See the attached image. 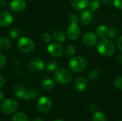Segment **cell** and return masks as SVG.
<instances>
[{"label": "cell", "instance_id": "obj_1", "mask_svg": "<svg viewBox=\"0 0 122 121\" xmlns=\"http://www.w3.org/2000/svg\"><path fill=\"white\" fill-rule=\"evenodd\" d=\"M98 52L103 56L105 57H110L114 54L116 48L112 42L109 39L107 38H102L97 43V45Z\"/></svg>", "mask_w": 122, "mask_h": 121}, {"label": "cell", "instance_id": "obj_2", "mask_svg": "<svg viewBox=\"0 0 122 121\" xmlns=\"http://www.w3.org/2000/svg\"><path fill=\"white\" fill-rule=\"evenodd\" d=\"M69 66L70 69L75 73L84 71L87 67V61L83 56H74L69 61Z\"/></svg>", "mask_w": 122, "mask_h": 121}, {"label": "cell", "instance_id": "obj_3", "mask_svg": "<svg viewBox=\"0 0 122 121\" xmlns=\"http://www.w3.org/2000/svg\"><path fill=\"white\" fill-rule=\"evenodd\" d=\"M73 78V76L71 71L65 68H58L54 74L55 81L61 85H66L69 83Z\"/></svg>", "mask_w": 122, "mask_h": 121}, {"label": "cell", "instance_id": "obj_4", "mask_svg": "<svg viewBox=\"0 0 122 121\" xmlns=\"http://www.w3.org/2000/svg\"><path fill=\"white\" fill-rule=\"evenodd\" d=\"M18 48L23 53H31L35 48L34 41L29 37L22 36L17 41Z\"/></svg>", "mask_w": 122, "mask_h": 121}, {"label": "cell", "instance_id": "obj_5", "mask_svg": "<svg viewBox=\"0 0 122 121\" xmlns=\"http://www.w3.org/2000/svg\"><path fill=\"white\" fill-rule=\"evenodd\" d=\"M1 108L4 113L10 115L14 113L18 109V103L14 98H7L2 102Z\"/></svg>", "mask_w": 122, "mask_h": 121}, {"label": "cell", "instance_id": "obj_6", "mask_svg": "<svg viewBox=\"0 0 122 121\" xmlns=\"http://www.w3.org/2000/svg\"><path fill=\"white\" fill-rule=\"evenodd\" d=\"M52 106V102L51 99L47 96H42L39 98L37 101L36 107L39 112L42 113H46L49 112Z\"/></svg>", "mask_w": 122, "mask_h": 121}, {"label": "cell", "instance_id": "obj_7", "mask_svg": "<svg viewBox=\"0 0 122 121\" xmlns=\"http://www.w3.org/2000/svg\"><path fill=\"white\" fill-rule=\"evenodd\" d=\"M28 68L31 71L38 73L42 71L44 69L45 63L42 59L39 58H34L30 60V61L29 62Z\"/></svg>", "mask_w": 122, "mask_h": 121}, {"label": "cell", "instance_id": "obj_8", "mask_svg": "<svg viewBox=\"0 0 122 121\" xmlns=\"http://www.w3.org/2000/svg\"><path fill=\"white\" fill-rule=\"evenodd\" d=\"M46 49L48 53L54 57H59L64 53V48L59 42L51 43Z\"/></svg>", "mask_w": 122, "mask_h": 121}, {"label": "cell", "instance_id": "obj_9", "mask_svg": "<svg viewBox=\"0 0 122 121\" xmlns=\"http://www.w3.org/2000/svg\"><path fill=\"white\" fill-rule=\"evenodd\" d=\"M26 6V3L25 0H11L9 3V9L14 12L19 14L22 12Z\"/></svg>", "mask_w": 122, "mask_h": 121}, {"label": "cell", "instance_id": "obj_10", "mask_svg": "<svg viewBox=\"0 0 122 121\" xmlns=\"http://www.w3.org/2000/svg\"><path fill=\"white\" fill-rule=\"evenodd\" d=\"M98 36L93 32H86L82 36V42L86 46H93L97 44Z\"/></svg>", "mask_w": 122, "mask_h": 121}, {"label": "cell", "instance_id": "obj_11", "mask_svg": "<svg viewBox=\"0 0 122 121\" xmlns=\"http://www.w3.org/2000/svg\"><path fill=\"white\" fill-rule=\"evenodd\" d=\"M81 30L77 24H71L66 29V36L71 40H75L79 38Z\"/></svg>", "mask_w": 122, "mask_h": 121}, {"label": "cell", "instance_id": "obj_12", "mask_svg": "<svg viewBox=\"0 0 122 121\" xmlns=\"http://www.w3.org/2000/svg\"><path fill=\"white\" fill-rule=\"evenodd\" d=\"M13 21V15L8 11H4L0 13V26H9L12 24Z\"/></svg>", "mask_w": 122, "mask_h": 121}, {"label": "cell", "instance_id": "obj_13", "mask_svg": "<svg viewBox=\"0 0 122 121\" xmlns=\"http://www.w3.org/2000/svg\"><path fill=\"white\" fill-rule=\"evenodd\" d=\"M88 80L85 77L80 76L77 78L74 82V88L78 92L84 91L88 87Z\"/></svg>", "mask_w": 122, "mask_h": 121}, {"label": "cell", "instance_id": "obj_14", "mask_svg": "<svg viewBox=\"0 0 122 121\" xmlns=\"http://www.w3.org/2000/svg\"><path fill=\"white\" fill-rule=\"evenodd\" d=\"M94 14L92 11L85 10L80 15V21L84 25L88 26L94 21Z\"/></svg>", "mask_w": 122, "mask_h": 121}, {"label": "cell", "instance_id": "obj_15", "mask_svg": "<svg viewBox=\"0 0 122 121\" xmlns=\"http://www.w3.org/2000/svg\"><path fill=\"white\" fill-rule=\"evenodd\" d=\"M89 0H70L71 7L76 11H81L88 6Z\"/></svg>", "mask_w": 122, "mask_h": 121}, {"label": "cell", "instance_id": "obj_16", "mask_svg": "<svg viewBox=\"0 0 122 121\" xmlns=\"http://www.w3.org/2000/svg\"><path fill=\"white\" fill-rule=\"evenodd\" d=\"M39 95H40V92L36 88H26L23 99L25 101H30L38 98Z\"/></svg>", "mask_w": 122, "mask_h": 121}, {"label": "cell", "instance_id": "obj_17", "mask_svg": "<svg viewBox=\"0 0 122 121\" xmlns=\"http://www.w3.org/2000/svg\"><path fill=\"white\" fill-rule=\"evenodd\" d=\"M25 91L26 88L20 83H16L13 87V93L14 96L19 98H23L25 93Z\"/></svg>", "mask_w": 122, "mask_h": 121}, {"label": "cell", "instance_id": "obj_18", "mask_svg": "<svg viewBox=\"0 0 122 121\" xmlns=\"http://www.w3.org/2000/svg\"><path fill=\"white\" fill-rule=\"evenodd\" d=\"M66 35L64 31H62L60 29H55L52 31V36L54 39L55 41H56L59 43H63L66 40Z\"/></svg>", "mask_w": 122, "mask_h": 121}, {"label": "cell", "instance_id": "obj_19", "mask_svg": "<svg viewBox=\"0 0 122 121\" xmlns=\"http://www.w3.org/2000/svg\"><path fill=\"white\" fill-rule=\"evenodd\" d=\"M108 29H109V28L106 25L101 24L97 26V28L96 29V34L97 35V36H99L102 39L105 38L108 34Z\"/></svg>", "mask_w": 122, "mask_h": 121}, {"label": "cell", "instance_id": "obj_20", "mask_svg": "<svg viewBox=\"0 0 122 121\" xmlns=\"http://www.w3.org/2000/svg\"><path fill=\"white\" fill-rule=\"evenodd\" d=\"M45 68L49 72L54 71L58 68V63H57L56 61L53 60V59L48 60L46 61V63H45Z\"/></svg>", "mask_w": 122, "mask_h": 121}, {"label": "cell", "instance_id": "obj_21", "mask_svg": "<svg viewBox=\"0 0 122 121\" xmlns=\"http://www.w3.org/2000/svg\"><path fill=\"white\" fill-rule=\"evenodd\" d=\"M41 87L44 90H51L55 86V81L50 78H46L42 81Z\"/></svg>", "mask_w": 122, "mask_h": 121}, {"label": "cell", "instance_id": "obj_22", "mask_svg": "<svg viewBox=\"0 0 122 121\" xmlns=\"http://www.w3.org/2000/svg\"><path fill=\"white\" fill-rule=\"evenodd\" d=\"M11 45V41L10 39L7 37H2L0 39V49L6 50L8 49Z\"/></svg>", "mask_w": 122, "mask_h": 121}, {"label": "cell", "instance_id": "obj_23", "mask_svg": "<svg viewBox=\"0 0 122 121\" xmlns=\"http://www.w3.org/2000/svg\"><path fill=\"white\" fill-rule=\"evenodd\" d=\"M101 6L100 0H90L88 3V8L92 12L97 11Z\"/></svg>", "mask_w": 122, "mask_h": 121}, {"label": "cell", "instance_id": "obj_24", "mask_svg": "<svg viewBox=\"0 0 122 121\" xmlns=\"http://www.w3.org/2000/svg\"><path fill=\"white\" fill-rule=\"evenodd\" d=\"M75 51H76V48L74 46V45H71V44L67 45L65 47V48L64 49V53L65 56L68 58L73 57V56L75 53Z\"/></svg>", "mask_w": 122, "mask_h": 121}, {"label": "cell", "instance_id": "obj_25", "mask_svg": "<svg viewBox=\"0 0 122 121\" xmlns=\"http://www.w3.org/2000/svg\"><path fill=\"white\" fill-rule=\"evenodd\" d=\"M12 121H29V119L26 114L21 112H19L13 116Z\"/></svg>", "mask_w": 122, "mask_h": 121}, {"label": "cell", "instance_id": "obj_26", "mask_svg": "<svg viewBox=\"0 0 122 121\" xmlns=\"http://www.w3.org/2000/svg\"><path fill=\"white\" fill-rule=\"evenodd\" d=\"M92 121H107L106 116L101 111L95 112L92 116Z\"/></svg>", "mask_w": 122, "mask_h": 121}, {"label": "cell", "instance_id": "obj_27", "mask_svg": "<svg viewBox=\"0 0 122 121\" xmlns=\"http://www.w3.org/2000/svg\"><path fill=\"white\" fill-rule=\"evenodd\" d=\"M101 76V71H99V69H94L92 70L89 74H88V78L89 80L92 81H94L97 80V78H99Z\"/></svg>", "mask_w": 122, "mask_h": 121}, {"label": "cell", "instance_id": "obj_28", "mask_svg": "<svg viewBox=\"0 0 122 121\" xmlns=\"http://www.w3.org/2000/svg\"><path fill=\"white\" fill-rule=\"evenodd\" d=\"M21 34V29L19 27H14L9 31V36L10 38L15 39L18 38Z\"/></svg>", "mask_w": 122, "mask_h": 121}, {"label": "cell", "instance_id": "obj_29", "mask_svg": "<svg viewBox=\"0 0 122 121\" xmlns=\"http://www.w3.org/2000/svg\"><path fill=\"white\" fill-rule=\"evenodd\" d=\"M108 37L110 39H115L118 36V29L115 26H112L108 29Z\"/></svg>", "mask_w": 122, "mask_h": 121}, {"label": "cell", "instance_id": "obj_30", "mask_svg": "<svg viewBox=\"0 0 122 121\" xmlns=\"http://www.w3.org/2000/svg\"><path fill=\"white\" fill-rule=\"evenodd\" d=\"M41 40H42V42L44 44H49L50 43V41H51V36L48 33H43L41 34Z\"/></svg>", "mask_w": 122, "mask_h": 121}, {"label": "cell", "instance_id": "obj_31", "mask_svg": "<svg viewBox=\"0 0 122 121\" xmlns=\"http://www.w3.org/2000/svg\"><path fill=\"white\" fill-rule=\"evenodd\" d=\"M114 86L119 90L122 91V76H119L114 80Z\"/></svg>", "mask_w": 122, "mask_h": 121}, {"label": "cell", "instance_id": "obj_32", "mask_svg": "<svg viewBox=\"0 0 122 121\" xmlns=\"http://www.w3.org/2000/svg\"><path fill=\"white\" fill-rule=\"evenodd\" d=\"M69 21L71 24H78L79 21V19L76 14H71L69 16Z\"/></svg>", "mask_w": 122, "mask_h": 121}, {"label": "cell", "instance_id": "obj_33", "mask_svg": "<svg viewBox=\"0 0 122 121\" xmlns=\"http://www.w3.org/2000/svg\"><path fill=\"white\" fill-rule=\"evenodd\" d=\"M6 62V60L5 56L2 53H0V68H3L5 66Z\"/></svg>", "mask_w": 122, "mask_h": 121}, {"label": "cell", "instance_id": "obj_34", "mask_svg": "<svg viewBox=\"0 0 122 121\" xmlns=\"http://www.w3.org/2000/svg\"><path fill=\"white\" fill-rule=\"evenodd\" d=\"M113 3L115 7L122 10V0H114Z\"/></svg>", "mask_w": 122, "mask_h": 121}, {"label": "cell", "instance_id": "obj_35", "mask_svg": "<svg viewBox=\"0 0 122 121\" xmlns=\"http://www.w3.org/2000/svg\"><path fill=\"white\" fill-rule=\"evenodd\" d=\"M117 46L118 48L122 52V36H119V37L117 39Z\"/></svg>", "mask_w": 122, "mask_h": 121}, {"label": "cell", "instance_id": "obj_36", "mask_svg": "<svg viewBox=\"0 0 122 121\" xmlns=\"http://www.w3.org/2000/svg\"><path fill=\"white\" fill-rule=\"evenodd\" d=\"M0 6L1 7H6L9 6V3L8 0H0Z\"/></svg>", "mask_w": 122, "mask_h": 121}, {"label": "cell", "instance_id": "obj_37", "mask_svg": "<svg viewBox=\"0 0 122 121\" xmlns=\"http://www.w3.org/2000/svg\"><path fill=\"white\" fill-rule=\"evenodd\" d=\"M89 109L91 111H96V110H97V106L94 103H91L89 106Z\"/></svg>", "mask_w": 122, "mask_h": 121}, {"label": "cell", "instance_id": "obj_38", "mask_svg": "<svg viewBox=\"0 0 122 121\" xmlns=\"http://www.w3.org/2000/svg\"><path fill=\"white\" fill-rule=\"evenodd\" d=\"M117 61L119 63V64H122V53H120L117 55Z\"/></svg>", "mask_w": 122, "mask_h": 121}, {"label": "cell", "instance_id": "obj_39", "mask_svg": "<svg viewBox=\"0 0 122 121\" xmlns=\"http://www.w3.org/2000/svg\"><path fill=\"white\" fill-rule=\"evenodd\" d=\"M102 1L106 5H110L114 1V0H102Z\"/></svg>", "mask_w": 122, "mask_h": 121}, {"label": "cell", "instance_id": "obj_40", "mask_svg": "<svg viewBox=\"0 0 122 121\" xmlns=\"http://www.w3.org/2000/svg\"><path fill=\"white\" fill-rule=\"evenodd\" d=\"M4 84V78L1 74H0V88H1Z\"/></svg>", "mask_w": 122, "mask_h": 121}, {"label": "cell", "instance_id": "obj_41", "mask_svg": "<svg viewBox=\"0 0 122 121\" xmlns=\"http://www.w3.org/2000/svg\"><path fill=\"white\" fill-rule=\"evenodd\" d=\"M31 121H44L42 118H39V117H36V118H34V119H33Z\"/></svg>", "mask_w": 122, "mask_h": 121}, {"label": "cell", "instance_id": "obj_42", "mask_svg": "<svg viewBox=\"0 0 122 121\" xmlns=\"http://www.w3.org/2000/svg\"><path fill=\"white\" fill-rule=\"evenodd\" d=\"M4 98V94L2 91H0V101H2Z\"/></svg>", "mask_w": 122, "mask_h": 121}, {"label": "cell", "instance_id": "obj_43", "mask_svg": "<svg viewBox=\"0 0 122 121\" xmlns=\"http://www.w3.org/2000/svg\"><path fill=\"white\" fill-rule=\"evenodd\" d=\"M53 121H63V120H61V119H59V118H56V119L54 120Z\"/></svg>", "mask_w": 122, "mask_h": 121}, {"label": "cell", "instance_id": "obj_44", "mask_svg": "<svg viewBox=\"0 0 122 121\" xmlns=\"http://www.w3.org/2000/svg\"></svg>", "mask_w": 122, "mask_h": 121}]
</instances>
